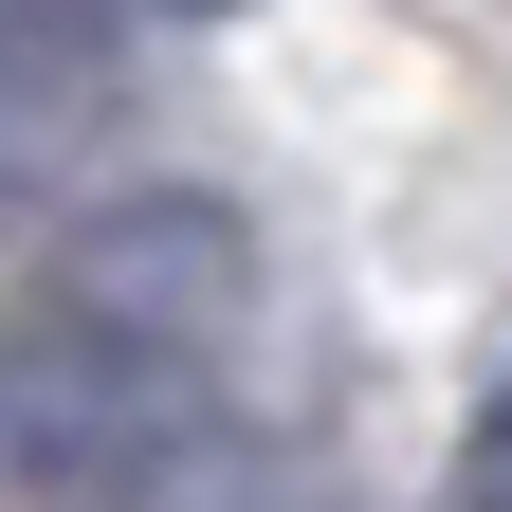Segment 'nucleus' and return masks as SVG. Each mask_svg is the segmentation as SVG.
Here are the masks:
<instances>
[{"mask_svg":"<svg viewBox=\"0 0 512 512\" xmlns=\"http://www.w3.org/2000/svg\"><path fill=\"white\" fill-rule=\"evenodd\" d=\"M183 458H202V348H147L74 293L0 330V494H147Z\"/></svg>","mask_w":512,"mask_h":512,"instance_id":"nucleus-1","label":"nucleus"},{"mask_svg":"<svg viewBox=\"0 0 512 512\" xmlns=\"http://www.w3.org/2000/svg\"><path fill=\"white\" fill-rule=\"evenodd\" d=\"M458 494H476V512H512V366L476 384V421H458Z\"/></svg>","mask_w":512,"mask_h":512,"instance_id":"nucleus-4","label":"nucleus"},{"mask_svg":"<svg viewBox=\"0 0 512 512\" xmlns=\"http://www.w3.org/2000/svg\"><path fill=\"white\" fill-rule=\"evenodd\" d=\"M110 110H128L110 0H0V220H37L55 183L110 147Z\"/></svg>","mask_w":512,"mask_h":512,"instance_id":"nucleus-2","label":"nucleus"},{"mask_svg":"<svg viewBox=\"0 0 512 512\" xmlns=\"http://www.w3.org/2000/svg\"><path fill=\"white\" fill-rule=\"evenodd\" d=\"M55 293L110 311V330H147V348H202V366H220L238 293H256V256H238L220 202H128V220H92L74 256H55Z\"/></svg>","mask_w":512,"mask_h":512,"instance_id":"nucleus-3","label":"nucleus"},{"mask_svg":"<svg viewBox=\"0 0 512 512\" xmlns=\"http://www.w3.org/2000/svg\"><path fill=\"white\" fill-rule=\"evenodd\" d=\"M202 19H238V0H202Z\"/></svg>","mask_w":512,"mask_h":512,"instance_id":"nucleus-5","label":"nucleus"}]
</instances>
